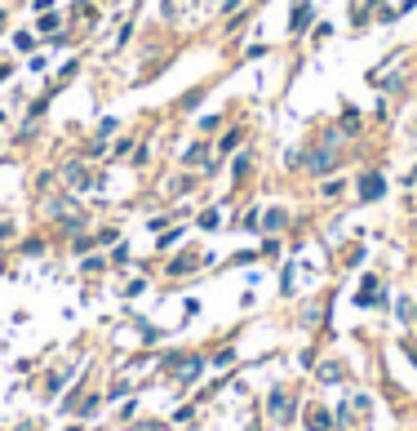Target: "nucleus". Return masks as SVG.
I'll return each instance as SVG.
<instances>
[{
    "mask_svg": "<svg viewBox=\"0 0 417 431\" xmlns=\"http://www.w3.org/2000/svg\"><path fill=\"white\" fill-rule=\"evenodd\" d=\"M311 169H333V151H320V156H311Z\"/></svg>",
    "mask_w": 417,
    "mask_h": 431,
    "instance_id": "nucleus-1",
    "label": "nucleus"
},
{
    "mask_svg": "<svg viewBox=\"0 0 417 431\" xmlns=\"http://www.w3.org/2000/svg\"><path fill=\"white\" fill-rule=\"evenodd\" d=\"M382 191V178H364V200H373Z\"/></svg>",
    "mask_w": 417,
    "mask_h": 431,
    "instance_id": "nucleus-2",
    "label": "nucleus"
},
{
    "mask_svg": "<svg viewBox=\"0 0 417 431\" xmlns=\"http://www.w3.org/2000/svg\"><path fill=\"white\" fill-rule=\"evenodd\" d=\"M262 227H266V232H275V227H285V213H280V209H271V213H266V222H262Z\"/></svg>",
    "mask_w": 417,
    "mask_h": 431,
    "instance_id": "nucleus-3",
    "label": "nucleus"
},
{
    "mask_svg": "<svg viewBox=\"0 0 417 431\" xmlns=\"http://www.w3.org/2000/svg\"><path fill=\"white\" fill-rule=\"evenodd\" d=\"M14 45H18V50H31L36 36H31V31H18V36H14Z\"/></svg>",
    "mask_w": 417,
    "mask_h": 431,
    "instance_id": "nucleus-4",
    "label": "nucleus"
},
{
    "mask_svg": "<svg viewBox=\"0 0 417 431\" xmlns=\"http://www.w3.org/2000/svg\"><path fill=\"white\" fill-rule=\"evenodd\" d=\"M324 427H328V418L320 409H311V431H324Z\"/></svg>",
    "mask_w": 417,
    "mask_h": 431,
    "instance_id": "nucleus-5",
    "label": "nucleus"
},
{
    "mask_svg": "<svg viewBox=\"0 0 417 431\" xmlns=\"http://www.w3.org/2000/svg\"><path fill=\"white\" fill-rule=\"evenodd\" d=\"M413 183H417V169H413Z\"/></svg>",
    "mask_w": 417,
    "mask_h": 431,
    "instance_id": "nucleus-6",
    "label": "nucleus"
},
{
    "mask_svg": "<svg viewBox=\"0 0 417 431\" xmlns=\"http://www.w3.org/2000/svg\"><path fill=\"white\" fill-rule=\"evenodd\" d=\"M0 22H5V18H0Z\"/></svg>",
    "mask_w": 417,
    "mask_h": 431,
    "instance_id": "nucleus-7",
    "label": "nucleus"
}]
</instances>
